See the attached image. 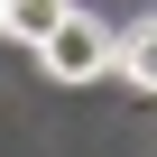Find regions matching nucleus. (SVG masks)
<instances>
[{
	"label": "nucleus",
	"instance_id": "7ed1b4c3",
	"mask_svg": "<svg viewBox=\"0 0 157 157\" xmlns=\"http://www.w3.org/2000/svg\"><path fill=\"white\" fill-rule=\"evenodd\" d=\"M65 10H74V0H10V28H0V37H28V46H37Z\"/></svg>",
	"mask_w": 157,
	"mask_h": 157
},
{
	"label": "nucleus",
	"instance_id": "20e7f679",
	"mask_svg": "<svg viewBox=\"0 0 157 157\" xmlns=\"http://www.w3.org/2000/svg\"><path fill=\"white\" fill-rule=\"evenodd\" d=\"M0 28H10V0H0Z\"/></svg>",
	"mask_w": 157,
	"mask_h": 157
},
{
	"label": "nucleus",
	"instance_id": "f03ea898",
	"mask_svg": "<svg viewBox=\"0 0 157 157\" xmlns=\"http://www.w3.org/2000/svg\"><path fill=\"white\" fill-rule=\"evenodd\" d=\"M111 83H129V93H157V19L120 28V56H111Z\"/></svg>",
	"mask_w": 157,
	"mask_h": 157
},
{
	"label": "nucleus",
	"instance_id": "f257e3e1",
	"mask_svg": "<svg viewBox=\"0 0 157 157\" xmlns=\"http://www.w3.org/2000/svg\"><path fill=\"white\" fill-rule=\"evenodd\" d=\"M111 56H120V28H102L93 10H65V19L37 37V65L56 74V83H102Z\"/></svg>",
	"mask_w": 157,
	"mask_h": 157
}]
</instances>
